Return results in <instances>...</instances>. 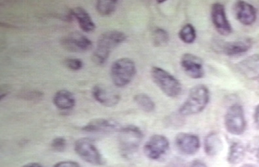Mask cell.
I'll list each match as a JSON object with an SVG mask.
<instances>
[{"instance_id":"obj_1","label":"cell","mask_w":259,"mask_h":167,"mask_svg":"<svg viewBox=\"0 0 259 167\" xmlns=\"http://www.w3.org/2000/svg\"><path fill=\"white\" fill-rule=\"evenodd\" d=\"M209 89L204 84H198L190 90L186 101L179 109L181 116L197 115L204 110L209 102Z\"/></svg>"},{"instance_id":"obj_2","label":"cell","mask_w":259,"mask_h":167,"mask_svg":"<svg viewBox=\"0 0 259 167\" xmlns=\"http://www.w3.org/2000/svg\"><path fill=\"white\" fill-rule=\"evenodd\" d=\"M126 39V35L120 31L111 30L103 33L98 39L97 48L93 53V62L100 66L106 63L111 50Z\"/></svg>"},{"instance_id":"obj_3","label":"cell","mask_w":259,"mask_h":167,"mask_svg":"<svg viewBox=\"0 0 259 167\" xmlns=\"http://www.w3.org/2000/svg\"><path fill=\"white\" fill-rule=\"evenodd\" d=\"M119 131L118 141L122 156L128 157L137 152L144 138L142 130L136 126H127Z\"/></svg>"},{"instance_id":"obj_4","label":"cell","mask_w":259,"mask_h":167,"mask_svg":"<svg viewBox=\"0 0 259 167\" xmlns=\"http://www.w3.org/2000/svg\"><path fill=\"white\" fill-rule=\"evenodd\" d=\"M151 76L156 85L167 97L180 96L182 92V84L174 76L159 67L151 68Z\"/></svg>"},{"instance_id":"obj_5","label":"cell","mask_w":259,"mask_h":167,"mask_svg":"<svg viewBox=\"0 0 259 167\" xmlns=\"http://www.w3.org/2000/svg\"><path fill=\"white\" fill-rule=\"evenodd\" d=\"M136 73V67L133 60L123 58L113 62L111 68V77L115 86L122 88L133 81Z\"/></svg>"},{"instance_id":"obj_6","label":"cell","mask_w":259,"mask_h":167,"mask_svg":"<svg viewBox=\"0 0 259 167\" xmlns=\"http://www.w3.org/2000/svg\"><path fill=\"white\" fill-rule=\"evenodd\" d=\"M224 123L227 131L231 135H241L246 130L244 110L239 104H232L225 115Z\"/></svg>"},{"instance_id":"obj_7","label":"cell","mask_w":259,"mask_h":167,"mask_svg":"<svg viewBox=\"0 0 259 167\" xmlns=\"http://www.w3.org/2000/svg\"><path fill=\"white\" fill-rule=\"evenodd\" d=\"M76 153L84 161L93 165H102L104 159L94 144L89 138H81L75 142L74 146Z\"/></svg>"},{"instance_id":"obj_8","label":"cell","mask_w":259,"mask_h":167,"mask_svg":"<svg viewBox=\"0 0 259 167\" xmlns=\"http://www.w3.org/2000/svg\"><path fill=\"white\" fill-rule=\"evenodd\" d=\"M169 142L165 136L154 135L151 136L145 144L144 151L147 158L154 161L164 157L168 151Z\"/></svg>"},{"instance_id":"obj_9","label":"cell","mask_w":259,"mask_h":167,"mask_svg":"<svg viewBox=\"0 0 259 167\" xmlns=\"http://www.w3.org/2000/svg\"><path fill=\"white\" fill-rule=\"evenodd\" d=\"M211 19L215 30L222 35H229L232 32L231 23L226 14L225 6L221 3H215L211 6Z\"/></svg>"},{"instance_id":"obj_10","label":"cell","mask_w":259,"mask_h":167,"mask_svg":"<svg viewBox=\"0 0 259 167\" xmlns=\"http://www.w3.org/2000/svg\"><path fill=\"white\" fill-rule=\"evenodd\" d=\"M175 145L179 151L186 155L196 154L201 143L198 136L189 133H180L176 136Z\"/></svg>"},{"instance_id":"obj_11","label":"cell","mask_w":259,"mask_h":167,"mask_svg":"<svg viewBox=\"0 0 259 167\" xmlns=\"http://www.w3.org/2000/svg\"><path fill=\"white\" fill-rule=\"evenodd\" d=\"M61 44L66 50L73 52H85L93 46L91 40L79 32H72L62 38Z\"/></svg>"},{"instance_id":"obj_12","label":"cell","mask_w":259,"mask_h":167,"mask_svg":"<svg viewBox=\"0 0 259 167\" xmlns=\"http://www.w3.org/2000/svg\"><path fill=\"white\" fill-rule=\"evenodd\" d=\"M180 65L184 72L191 79H200L204 76L202 60L195 55L190 53L183 55Z\"/></svg>"},{"instance_id":"obj_13","label":"cell","mask_w":259,"mask_h":167,"mask_svg":"<svg viewBox=\"0 0 259 167\" xmlns=\"http://www.w3.org/2000/svg\"><path fill=\"white\" fill-rule=\"evenodd\" d=\"M234 6V14L241 24L251 26L255 22L257 11L253 5L246 2L238 1Z\"/></svg>"},{"instance_id":"obj_14","label":"cell","mask_w":259,"mask_h":167,"mask_svg":"<svg viewBox=\"0 0 259 167\" xmlns=\"http://www.w3.org/2000/svg\"><path fill=\"white\" fill-rule=\"evenodd\" d=\"M92 93L96 101L108 107L115 106L120 101V95L118 93L101 84L94 86Z\"/></svg>"},{"instance_id":"obj_15","label":"cell","mask_w":259,"mask_h":167,"mask_svg":"<svg viewBox=\"0 0 259 167\" xmlns=\"http://www.w3.org/2000/svg\"><path fill=\"white\" fill-rule=\"evenodd\" d=\"M251 46V40L245 39L236 41L225 42L221 44L220 48L223 54L229 57H234L248 52Z\"/></svg>"},{"instance_id":"obj_16","label":"cell","mask_w":259,"mask_h":167,"mask_svg":"<svg viewBox=\"0 0 259 167\" xmlns=\"http://www.w3.org/2000/svg\"><path fill=\"white\" fill-rule=\"evenodd\" d=\"M71 17L75 18L80 28L85 32H92L95 30L96 26L90 15L83 8L77 7L70 11Z\"/></svg>"},{"instance_id":"obj_17","label":"cell","mask_w":259,"mask_h":167,"mask_svg":"<svg viewBox=\"0 0 259 167\" xmlns=\"http://www.w3.org/2000/svg\"><path fill=\"white\" fill-rule=\"evenodd\" d=\"M223 144L222 138L215 131H211L205 137L204 148L205 154L209 157L218 155L223 150Z\"/></svg>"},{"instance_id":"obj_18","label":"cell","mask_w":259,"mask_h":167,"mask_svg":"<svg viewBox=\"0 0 259 167\" xmlns=\"http://www.w3.org/2000/svg\"><path fill=\"white\" fill-rule=\"evenodd\" d=\"M117 125L115 122L102 119L91 120L82 130L89 133H107L117 130Z\"/></svg>"},{"instance_id":"obj_19","label":"cell","mask_w":259,"mask_h":167,"mask_svg":"<svg viewBox=\"0 0 259 167\" xmlns=\"http://www.w3.org/2000/svg\"><path fill=\"white\" fill-rule=\"evenodd\" d=\"M53 102L58 108L70 110L75 106V98L72 93L66 90H62L55 93Z\"/></svg>"},{"instance_id":"obj_20","label":"cell","mask_w":259,"mask_h":167,"mask_svg":"<svg viewBox=\"0 0 259 167\" xmlns=\"http://www.w3.org/2000/svg\"><path fill=\"white\" fill-rule=\"evenodd\" d=\"M246 148L244 144L240 141L232 142L229 146L227 160L232 164H237L244 159Z\"/></svg>"},{"instance_id":"obj_21","label":"cell","mask_w":259,"mask_h":167,"mask_svg":"<svg viewBox=\"0 0 259 167\" xmlns=\"http://www.w3.org/2000/svg\"><path fill=\"white\" fill-rule=\"evenodd\" d=\"M134 100L139 108L144 112L152 113L155 110V102L146 93H139L136 95Z\"/></svg>"},{"instance_id":"obj_22","label":"cell","mask_w":259,"mask_h":167,"mask_svg":"<svg viewBox=\"0 0 259 167\" xmlns=\"http://www.w3.org/2000/svg\"><path fill=\"white\" fill-rule=\"evenodd\" d=\"M117 1L116 0H99L96 5L98 13L102 16H109L117 8Z\"/></svg>"},{"instance_id":"obj_23","label":"cell","mask_w":259,"mask_h":167,"mask_svg":"<svg viewBox=\"0 0 259 167\" xmlns=\"http://www.w3.org/2000/svg\"><path fill=\"white\" fill-rule=\"evenodd\" d=\"M179 37L185 44L193 43L196 39L195 28L191 24H185L179 32Z\"/></svg>"},{"instance_id":"obj_24","label":"cell","mask_w":259,"mask_h":167,"mask_svg":"<svg viewBox=\"0 0 259 167\" xmlns=\"http://www.w3.org/2000/svg\"><path fill=\"white\" fill-rule=\"evenodd\" d=\"M152 40H153L154 45L157 47H162L168 43L169 35L164 29L157 28L152 33Z\"/></svg>"},{"instance_id":"obj_25","label":"cell","mask_w":259,"mask_h":167,"mask_svg":"<svg viewBox=\"0 0 259 167\" xmlns=\"http://www.w3.org/2000/svg\"><path fill=\"white\" fill-rule=\"evenodd\" d=\"M65 65L71 71L81 70L83 66L82 60L77 59H69L65 60Z\"/></svg>"},{"instance_id":"obj_26","label":"cell","mask_w":259,"mask_h":167,"mask_svg":"<svg viewBox=\"0 0 259 167\" xmlns=\"http://www.w3.org/2000/svg\"><path fill=\"white\" fill-rule=\"evenodd\" d=\"M66 140L63 137H57L53 139L51 147L53 150L58 152H62L66 148Z\"/></svg>"},{"instance_id":"obj_27","label":"cell","mask_w":259,"mask_h":167,"mask_svg":"<svg viewBox=\"0 0 259 167\" xmlns=\"http://www.w3.org/2000/svg\"><path fill=\"white\" fill-rule=\"evenodd\" d=\"M247 148L251 153H254L259 162V137L254 138Z\"/></svg>"},{"instance_id":"obj_28","label":"cell","mask_w":259,"mask_h":167,"mask_svg":"<svg viewBox=\"0 0 259 167\" xmlns=\"http://www.w3.org/2000/svg\"><path fill=\"white\" fill-rule=\"evenodd\" d=\"M53 167H80V165L77 162L64 161L57 162Z\"/></svg>"},{"instance_id":"obj_29","label":"cell","mask_w":259,"mask_h":167,"mask_svg":"<svg viewBox=\"0 0 259 167\" xmlns=\"http://www.w3.org/2000/svg\"><path fill=\"white\" fill-rule=\"evenodd\" d=\"M254 123L256 128L259 130V104L256 106L254 112Z\"/></svg>"},{"instance_id":"obj_30","label":"cell","mask_w":259,"mask_h":167,"mask_svg":"<svg viewBox=\"0 0 259 167\" xmlns=\"http://www.w3.org/2000/svg\"><path fill=\"white\" fill-rule=\"evenodd\" d=\"M190 167H208L204 161L200 159H195L191 162Z\"/></svg>"},{"instance_id":"obj_31","label":"cell","mask_w":259,"mask_h":167,"mask_svg":"<svg viewBox=\"0 0 259 167\" xmlns=\"http://www.w3.org/2000/svg\"><path fill=\"white\" fill-rule=\"evenodd\" d=\"M22 167H43L39 164V163H37V162H30V163L24 164V166Z\"/></svg>"},{"instance_id":"obj_32","label":"cell","mask_w":259,"mask_h":167,"mask_svg":"<svg viewBox=\"0 0 259 167\" xmlns=\"http://www.w3.org/2000/svg\"><path fill=\"white\" fill-rule=\"evenodd\" d=\"M241 167H259L257 165H256V164H243V166Z\"/></svg>"}]
</instances>
